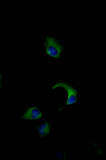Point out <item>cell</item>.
Returning a JSON list of instances; mask_svg holds the SVG:
<instances>
[{"label": "cell", "mask_w": 106, "mask_h": 160, "mask_svg": "<svg viewBox=\"0 0 106 160\" xmlns=\"http://www.w3.org/2000/svg\"><path fill=\"white\" fill-rule=\"evenodd\" d=\"M3 22V19H2V16L0 14V26L2 24Z\"/></svg>", "instance_id": "8"}, {"label": "cell", "mask_w": 106, "mask_h": 160, "mask_svg": "<svg viewBox=\"0 0 106 160\" xmlns=\"http://www.w3.org/2000/svg\"><path fill=\"white\" fill-rule=\"evenodd\" d=\"M82 152L86 155L93 154L98 160H101L103 156L105 155V148L103 145H100L98 142L93 140L90 142V143L87 144L83 148Z\"/></svg>", "instance_id": "5"}, {"label": "cell", "mask_w": 106, "mask_h": 160, "mask_svg": "<svg viewBox=\"0 0 106 160\" xmlns=\"http://www.w3.org/2000/svg\"><path fill=\"white\" fill-rule=\"evenodd\" d=\"M44 119V108L38 104H31L22 111L18 116V120L27 123L36 124Z\"/></svg>", "instance_id": "3"}, {"label": "cell", "mask_w": 106, "mask_h": 160, "mask_svg": "<svg viewBox=\"0 0 106 160\" xmlns=\"http://www.w3.org/2000/svg\"><path fill=\"white\" fill-rule=\"evenodd\" d=\"M51 91L62 90L65 92V101L56 108L58 114H61L66 107H77L80 105L82 100L80 97V89L73 82L68 80H56L50 86Z\"/></svg>", "instance_id": "1"}, {"label": "cell", "mask_w": 106, "mask_h": 160, "mask_svg": "<svg viewBox=\"0 0 106 160\" xmlns=\"http://www.w3.org/2000/svg\"><path fill=\"white\" fill-rule=\"evenodd\" d=\"M5 78L6 75L4 72L0 69V94L5 88Z\"/></svg>", "instance_id": "7"}, {"label": "cell", "mask_w": 106, "mask_h": 160, "mask_svg": "<svg viewBox=\"0 0 106 160\" xmlns=\"http://www.w3.org/2000/svg\"><path fill=\"white\" fill-rule=\"evenodd\" d=\"M69 46L64 40L54 34H46L42 37V52L49 60L61 61Z\"/></svg>", "instance_id": "2"}, {"label": "cell", "mask_w": 106, "mask_h": 160, "mask_svg": "<svg viewBox=\"0 0 106 160\" xmlns=\"http://www.w3.org/2000/svg\"><path fill=\"white\" fill-rule=\"evenodd\" d=\"M52 121L43 119L36 124L34 129L35 134L39 140L47 139L52 135Z\"/></svg>", "instance_id": "4"}, {"label": "cell", "mask_w": 106, "mask_h": 160, "mask_svg": "<svg viewBox=\"0 0 106 160\" xmlns=\"http://www.w3.org/2000/svg\"><path fill=\"white\" fill-rule=\"evenodd\" d=\"M69 149H60L55 151L52 155V160H68Z\"/></svg>", "instance_id": "6"}]
</instances>
